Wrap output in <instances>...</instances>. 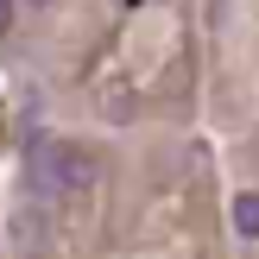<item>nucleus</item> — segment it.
<instances>
[{"mask_svg": "<svg viewBox=\"0 0 259 259\" xmlns=\"http://www.w3.org/2000/svg\"><path fill=\"white\" fill-rule=\"evenodd\" d=\"M25 177H32L38 196H76V190L95 184V158L70 139H32L25 152Z\"/></svg>", "mask_w": 259, "mask_h": 259, "instance_id": "nucleus-1", "label": "nucleus"}, {"mask_svg": "<svg viewBox=\"0 0 259 259\" xmlns=\"http://www.w3.org/2000/svg\"><path fill=\"white\" fill-rule=\"evenodd\" d=\"M234 234L240 240H259V196H253V190L234 196Z\"/></svg>", "mask_w": 259, "mask_h": 259, "instance_id": "nucleus-2", "label": "nucleus"}, {"mask_svg": "<svg viewBox=\"0 0 259 259\" xmlns=\"http://www.w3.org/2000/svg\"><path fill=\"white\" fill-rule=\"evenodd\" d=\"M126 114H133V108H126V95H120V82H114V95H108V120H126Z\"/></svg>", "mask_w": 259, "mask_h": 259, "instance_id": "nucleus-3", "label": "nucleus"}, {"mask_svg": "<svg viewBox=\"0 0 259 259\" xmlns=\"http://www.w3.org/2000/svg\"><path fill=\"white\" fill-rule=\"evenodd\" d=\"M13 32V0H0V38Z\"/></svg>", "mask_w": 259, "mask_h": 259, "instance_id": "nucleus-4", "label": "nucleus"}, {"mask_svg": "<svg viewBox=\"0 0 259 259\" xmlns=\"http://www.w3.org/2000/svg\"><path fill=\"white\" fill-rule=\"evenodd\" d=\"M32 7H51V0H32Z\"/></svg>", "mask_w": 259, "mask_h": 259, "instance_id": "nucleus-5", "label": "nucleus"}]
</instances>
